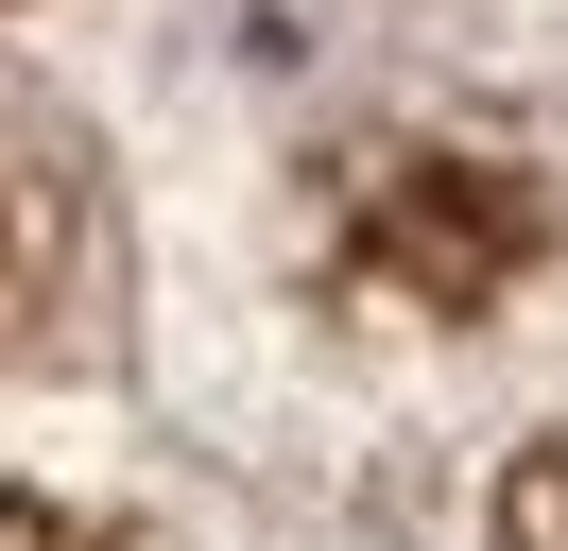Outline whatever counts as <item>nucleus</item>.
Instances as JSON below:
<instances>
[{"label":"nucleus","mask_w":568,"mask_h":551,"mask_svg":"<svg viewBox=\"0 0 568 551\" xmlns=\"http://www.w3.org/2000/svg\"><path fill=\"white\" fill-rule=\"evenodd\" d=\"M551 241H568V207H551V172H534L517 138L396 121V138H362V156L327 172L311 259H327L345 310H396V328H499V310L551 276Z\"/></svg>","instance_id":"1"},{"label":"nucleus","mask_w":568,"mask_h":551,"mask_svg":"<svg viewBox=\"0 0 568 551\" xmlns=\"http://www.w3.org/2000/svg\"><path fill=\"white\" fill-rule=\"evenodd\" d=\"M87 310H104V224H87V172L0 138V379H18V362H70Z\"/></svg>","instance_id":"2"},{"label":"nucleus","mask_w":568,"mask_h":551,"mask_svg":"<svg viewBox=\"0 0 568 551\" xmlns=\"http://www.w3.org/2000/svg\"><path fill=\"white\" fill-rule=\"evenodd\" d=\"M499 534H517V551H568V448H534V465H517V500H499Z\"/></svg>","instance_id":"3"},{"label":"nucleus","mask_w":568,"mask_h":551,"mask_svg":"<svg viewBox=\"0 0 568 551\" xmlns=\"http://www.w3.org/2000/svg\"><path fill=\"white\" fill-rule=\"evenodd\" d=\"M0 551H121V534L70 517V500H18V482H0Z\"/></svg>","instance_id":"4"}]
</instances>
